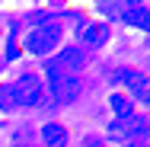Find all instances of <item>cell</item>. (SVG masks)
I'll return each instance as SVG.
<instances>
[{
  "instance_id": "8fae6325",
  "label": "cell",
  "mask_w": 150,
  "mask_h": 147,
  "mask_svg": "<svg viewBox=\"0 0 150 147\" xmlns=\"http://www.w3.org/2000/svg\"><path fill=\"white\" fill-rule=\"evenodd\" d=\"M0 109H13V93L6 83H0Z\"/></svg>"
},
{
  "instance_id": "8992f818",
  "label": "cell",
  "mask_w": 150,
  "mask_h": 147,
  "mask_svg": "<svg viewBox=\"0 0 150 147\" xmlns=\"http://www.w3.org/2000/svg\"><path fill=\"white\" fill-rule=\"evenodd\" d=\"M115 80H121V83H125V87L131 89V96H134V99H141V102H147L150 96V87H147V77H144V74H141V70H121V74H115Z\"/></svg>"
},
{
  "instance_id": "4fadbf2b",
  "label": "cell",
  "mask_w": 150,
  "mask_h": 147,
  "mask_svg": "<svg viewBox=\"0 0 150 147\" xmlns=\"http://www.w3.org/2000/svg\"><path fill=\"white\" fill-rule=\"evenodd\" d=\"M0 67H3V58H0Z\"/></svg>"
},
{
  "instance_id": "7c38bea8",
  "label": "cell",
  "mask_w": 150,
  "mask_h": 147,
  "mask_svg": "<svg viewBox=\"0 0 150 147\" xmlns=\"http://www.w3.org/2000/svg\"><path fill=\"white\" fill-rule=\"evenodd\" d=\"M19 58V45H16V32H13V35H10V45H6V58L3 61H16Z\"/></svg>"
},
{
  "instance_id": "52a82bcc",
  "label": "cell",
  "mask_w": 150,
  "mask_h": 147,
  "mask_svg": "<svg viewBox=\"0 0 150 147\" xmlns=\"http://www.w3.org/2000/svg\"><path fill=\"white\" fill-rule=\"evenodd\" d=\"M121 16H125L131 26L144 29V32H147V26H150V10H147V3H125V6H121Z\"/></svg>"
},
{
  "instance_id": "277c9868",
  "label": "cell",
  "mask_w": 150,
  "mask_h": 147,
  "mask_svg": "<svg viewBox=\"0 0 150 147\" xmlns=\"http://www.w3.org/2000/svg\"><path fill=\"white\" fill-rule=\"evenodd\" d=\"M105 134H109L112 141H128V138H134V134H147V121L141 115H125V118H115Z\"/></svg>"
},
{
  "instance_id": "5b68a950",
  "label": "cell",
  "mask_w": 150,
  "mask_h": 147,
  "mask_svg": "<svg viewBox=\"0 0 150 147\" xmlns=\"http://www.w3.org/2000/svg\"><path fill=\"white\" fill-rule=\"evenodd\" d=\"M51 83V96L58 99V102H74L77 96H80V80L77 77H54V80H48Z\"/></svg>"
},
{
  "instance_id": "3957f363",
  "label": "cell",
  "mask_w": 150,
  "mask_h": 147,
  "mask_svg": "<svg viewBox=\"0 0 150 147\" xmlns=\"http://www.w3.org/2000/svg\"><path fill=\"white\" fill-rule=\"evenodd\" d=\"M13 106H38L42 102V80L35 77V74H23L13 87Z\"/></svg>"
},
{
  "instance_id": "9c48e42d",
  "label": "cell",
  "mask_w": 150,
  "mask_h": 147,
  "mask_svg": "<svg viewBox=\"0 0 150 147\" xmlns=\"http://www.w3.org/2000/svg\"><path fill=\"white\" fill-rule=\"evenodd\" d=\"M105 42H109V26H105V23H90V26L83 29V45L99 48V45H105Z\"/></svg>"
},
{
  "instance_id": "ba28073f",
  "label": "cell",
  "mask_w": 150,
  "mask_h": 147,
  "mask_svg": "<svg viewBox=\"0 0 150 147\" xmlns=\"http://www.w3.org/2000/svg\"><path fill=\"white\" fill-rule=\"evenodd\" d=\"M42 141H45V147H67V128L58 121H48L42 128Z\"/></svg>"
},
{
  "instance_id": "30bf717a",
  "label": "cell",
  "mask_w": 150,
  "mask_h": 147,
  "mask_svg": "<svg viewBox=\"0 0 150 147\" xmlns=\"http://www.w3.org/2000/svg\"><path fill=\"white\" fill-rule=\"evenodd\" d=\"M109 106H112V112H115V115H118V118H125V115H131V102H128V99H125V96H118V93H115V96H112V99H109Z\"/></svg>"
},
{
  "instance_id": "7a4b0ae2",
  "label": "cell",
  "mask_w": 150,
  "mask_h": 147,
  "mask_svg": "<svg viewBox=\"0 0 150 147\" xmlns=\"http://www.w3.org/2000/svg\"><path fill=\"white\" fill-rule=\"evenodd\" d=\"M58 42H61V26L58 23H42V26H35V29L29 32L26 48H29L32 55H48Z\"/></svg>"
},
{
  "instance_id": "6da1fadb",
  "label": "cell",
  "mask_w": 150,
  "mask_h": 147,
  "mask_svg": "<svg viewBox=\"0 0 150 147\" xmlns=\"http://www.w3.org/2000/svg\"><path fill=\"white\" fill-rule=\"evenodd\" d=\"M83 64H86L83 48L67 45V48H61V51H58V58L48 61L45 74H48V80H54V77H77V70H83Z\"/></svg>"
}]
</instances>
